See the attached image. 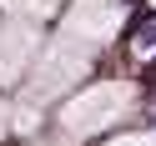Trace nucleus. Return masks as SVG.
I'll list each match as a JSON object with an SVG mask.
<instances>
[{"label":"nucleus","instance_id":"f03ea898","mask_svg":"<svg viewBox=\"0 0 156 146\" xmlns=\"http://www.w3.org/2000/svg\"><path fill=\"white\" fill-rule=\"evenodd\" d=\"M30 51V30H10V45H0V76H10L15 61H25Z\"/></svg>","mask_w":156,"mask_h":146},{"label":"nucleus","instance_id":"7ed1b4c3","mask_svg":"<svg viewBox=\"0 0 156 146\" xmlns=\"http://www.w3.org/2000/svg\"><path fill=\"white\" fill-rule=\"evenodd\" d=\"M0 131H5V111H0Z\"/></svg>","mask_w":156,"mask_h":146},{"label":"nucleus","instance_id":"f257e3e1","mask_svg":"<svg viewBox=\"0 0 156 146\" xmlns=\"http://www.w3.org/2000/svg\"><path fill=\"white\" fill-rule=\"evenodd\" d=\"M126 106V91H116V86H106V91H91L86 101H76L71 111H66V126L71 131H96V126H111V116Z\"/></svg>","mask_w":156,"mask_h":146}]
</instances>
